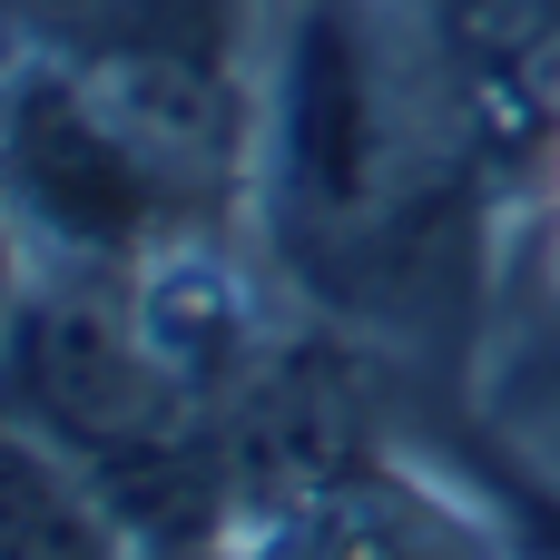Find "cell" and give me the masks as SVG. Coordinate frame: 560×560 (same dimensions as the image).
<instances>
[{
	"mask_svg": "<svg viewBox=\"0 0 560 560\" xmlns=\"http://www.w3.org/2000/svg\"><path fill=\"white\" fill-rule=\"evenodd\" d=\"M0 177L10 197L89 246V256H118V246H148V226L187 197V177L79 79V69H39V79H10L0 98Z\"/></svg>",
	"mask_w": 560,
	"mask_h": 560,
	"instance_id": "7a4b0ae2",
	"label": "cell"
},
{
	"mask_svg": "<svg viewBox=\"0 0 560 560\" xmlns=\"http://www.w3.org/2000/svg\"><path fill=\"white\" fill-rule=\"evenodd\" d=\"M276 138H285V197L295 217L354 236L394 197V69L374 0H295L285 39V89H276Z\"/></svg>",
	"mask_w": 560,
	"mask_h": 560,
	"instance_id": "6da1fadb",
	"label": "cell"
},
{
	"mask_svg": "<svg viewBox=\"0 0 560 560\" xmlns=\"http://www.w3.org/2000/svg\"><path fill=\"white\" fill-rule=\"evenodd\" d=\"M0 560H108L79 492L20 443H0Z\"/></svg>",
	"mask_w": 560,
	"mask_h": 560,
	"instance_id": "3957f363",
	"label": "cell"
}]
</instances>
